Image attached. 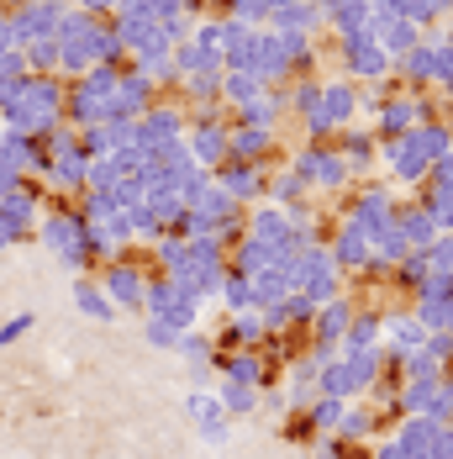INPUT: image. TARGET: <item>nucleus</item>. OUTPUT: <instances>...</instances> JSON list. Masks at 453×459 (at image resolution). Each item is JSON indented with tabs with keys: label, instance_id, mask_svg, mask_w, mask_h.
Listing matches in <instances>:
<instances>
[{
	"label": "nucleus",
	"instance_id": "f257e3e1",
	"mask_svg": "<svg viewBox=\"0 0 453 459\" xmlns=\"http://www.w3.org/2000/svg\"><path fill=\"white\" fill-rule=\"evenodd\" d=\"M27 328H32V317H27V312H21V317H11V322L0 328V348H5V344H16V338H21Z\"/></svg>",
	"mask_w": 453,
	"mask_h": 459
},
{
	"label": "nucleus",
	"instance_id": "f03ea898",
	"mask_svg": "<svg viewBox=\"0 0 453 459\" xmlns=\"http://www.w3.org/2000/svg\"><path fill=\"white\" fill-rule=\"evenodd\" d=\"M79 306H85V312H95V317H111V306H106V301H101V296H95L90 286L79 290Z\"/></svg>",
	"mask_w": 453,
	"mask_h": 459
}]
</instances>
